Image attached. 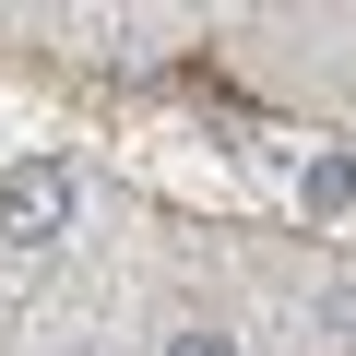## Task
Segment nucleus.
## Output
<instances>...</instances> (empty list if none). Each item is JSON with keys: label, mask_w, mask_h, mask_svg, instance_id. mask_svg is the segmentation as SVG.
Instances as JSON below:
<instances>
[{"label": "nucleus", "mask_w": 356, "mask_h": 356, "mask_svg": "<svg viewBox=\"0 0 356 356\" xmlns=\"http://www.w3.org/2000/svg\"><path fill=\"white\" fill-rule=\"evenodd\" d=\"M60 226H72V166H13V178H0V250H60Z\"/></svg>", "instance_id": "nucleus-1"}, {"label": "nucleus", "mask_w": 356, "mask_h": 356, "mask_svg": "<svg viewBox=\"0 0 356 356\" xmlns=\"http://www.w3.org/2000/svg\"><path fill=\"white\" fill-rule=\"evenodd\" d=\"M297 214H309V226H344V214H356V154H344V143H309V166H297Z\"/></svg>", "instance_id": "nucleus-2"}, {"label": "nucleus", "mask_w": 356, "mask_h": 356, "mask_svg": "<svg viewBox=\"0 0 356 356\" xmlns=\"http://www.w3.org/2000/svg\"><path fill=\"white\" fill-rule=\"evenodd\" d=\"M154 356H238V332H214V321H178V332H166Z\"/></svg>", "instance_id": "nucleus-3"}, {"label": "nucleus", "mask_w": 356, "mask_h": 356, "mask_svg": "<svg viewBox=\"0 0 356 356\" xmlns=\"http://www.w3.org/2000/svg\"><path fill=\"white\" fill-rule=\"evenodd\" d=\"M309 309H321V332H344V344H356V273H332V285H321Z\"/></svg>", "instance_id": "nucleus-4"}]
</instances>
